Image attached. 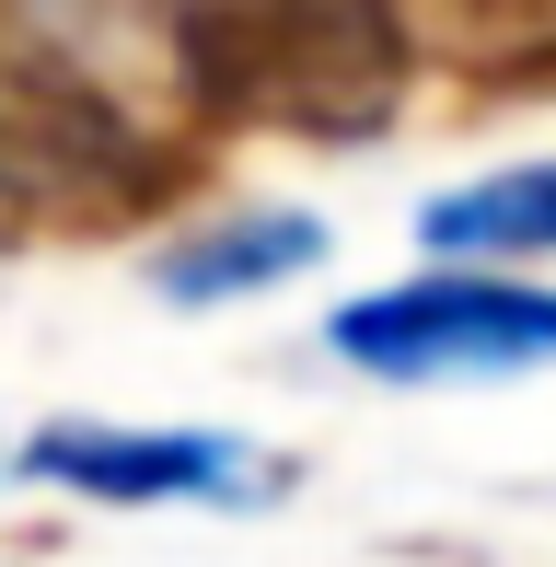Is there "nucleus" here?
I'll return each instance as SVG.
<instances>
[{
    "label": "nucleus",
    "instance_id": "1",
    "mask_svg": "<svg viewBox=\"0 0 556 567\" xmlns=\"http://www.w3.org/2000/svg\"><path fill=\"white\" fill-rule=\"evenodd\" d=\"M174 59L197 105L301 140H371L406 105V23L383 0H186Z\"/></svg>",
    "mask_w": 556,
    "mask_h": 567
},
{
    "label": "nucleus",
    "instance_id": "2",
    "mask_svg": "<svg viewBox=\"0 0 556 567\" xmlns=\"http://www.w3.org/2000/svg\"><path fill=\"white\" fill-rule=\"evenodd\" d=\"M325 348L371 382H522L556 371V290L511 267H429L325 313Z\"/></svg>",
    "mask_w": 556,
    "mask_h": 567
},
{
    "label": "nucleus",
    "instance_id": "3",
    "mask_svg": "<svg viewBox=\"0 0 556 567\" xmlns=\"http://www.w3.org/2000/svg\"><path fill=\"white\" fill-rule=\"evenodd\" d=\"M23 475L93 509H267L278 463L233 429H105V417H59L23 441Z\"/></svg>",
    "mask_w": 556,
    "mask_h": 567
},
{
    "label": "nucleus",
    "instance_id": "4",
    "mask_svg": "<svg viewBox=\"0 0 556 567\" xmlns=\"http://www.w3.org/2000/svg\"><path fill=\"white\" fill-rule=\"evenodd\" d=\"M313 255H325L313 209H244V220H209V231H186V244H163L151 255V290L186 301V313H209V301H256L278 278H301Z\"/></svg>",
    "mask_w": 556,
    "mask_h": 567
},
{
    "label": "nucleus",
    "instance_id": "5",
    "mask_svg": "<svg viewBox=\"0 0 556 567\" xmlns=\"http://www.w3.org/2000/svg\"><path fill=\"white\" fill-rule=\"evenodd\" d=\"M418 244L452 255V267H522V255H556V163H511V174H475V186L429 197Z\"/></svg>",
    "mask_w": 556,
    "mask_h": 567
}]
</instances>
